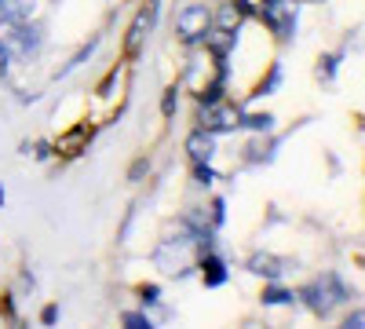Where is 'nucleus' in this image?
<instances>
[{
	"label": "nucleus",
	"instance_id": "1",
	"mask_svg": "<svg viewBox=\"0 0 365 329\" xmlns=\"http://www.w3.org/2000/svg\"><path fill=\"white\" fill-rule=\"evenodd\" d=\"M344 296H347V289L340 285L336 275H322L318 282H311L307 289H303V300H307V308H311L314 315H329L332 308L344 300Z\"/></svg>",
	"mask_w": 365,
	"mask_h": 329
},
{
	"label": "nucleus",
	"instance_id": "2",
	"mask_svg": "<svg viewBox=\"0 0 365 329\" xmlns=\"http://www.w3.org/2000/svg\"><path fill=\"white\" fill-rule=\"evenodd\" d=\"M208 26H212V15L205 4H187L179 15H175V29L182 34V41H197L208 34Z\"/></svg>",
	"mask_w": 365,
	"mask_h": 329
},
{
	"label": "nucleus",
	"instance_id": "3",
	"mask_svg": "<svg viewBox=\"0 0 365 329\" xmlns=\"http://www.w3.org/2000/svg\"><path fill=\"white\" fill-rule=\"evenodd\" d=\"M4 44H8L11 59H15V55L26 59L29 51H37V44H41V29H37V26H26V22H15V26H11V34L4 37Z\"/></svg>",
	"mask_w": 365,
	"mask_h": 329
},
{
	"label": "nucleus",
	"instance_id": "4",
	"mask_svg": "<svg viewBox=\"0 0 365 329\" xmlns=\"http://www.w3.org/2000/svg\"><path fill=\"white\" fill-rule=\"evenodd\" d=\"M292 15H296L292 0H263V19L278 29V37H289L292 34Z\"/></svg>",
	"mask_w": 365,
	"mask_h": 329
},
{
	"label": "nucleus",
	"instance_id": "5",
	"mask_svg": "<svg viewBox=\"0 0 365 329\" xmlns=\"http://www.w3.org/2000/svg\"><path fill=\"white\" fill-rule=\"evenodd\" d=\"M201 121H205V132H227V128L237 125V113H234L230 106H216V103H212V106L205 110Z\"/></svg>",
	"mask_w": 365,
	"mask_h": 329
},
{
	"label": "nucleus",
	"instance_id": "6",
	"mask_svg": "<svg viewBox=\"0 0 365 329\" xmlns=\"http://www.w3.org/2000/svg\"><path fill=\"white\" fill-rule=\"evenodd\" d=\"M187 151H190V158L201 165V161H212V154H216V132H194L190 139H187Z\"/></svg>",
	"mask_w": 365,
	"mask_h": 329
},
{
	"label": "nucleus",
	"instance_id": "7",
	"mask_svg": "<svg viewBox=\"0 0 365 329\" xmlns=\"http://www.w3.org/2000/svg\"><path fill=\"white\" fill-rule=\"evenodd\" d=\"M34 15V0H0V26H15Z\"/></svg>",
	"mask_w": 365,
	"mask_h": 329
},
{
	"label": "nucleus",
	"instance_id": "8",
	"mask_svg": "<svg viewBox=\"0 0 365 329\" xmlns=\"http://www.w3.org/2000/svg\"><path fill=\"white\" fill-rule=\"evenodd\" d=\"M245 11H249V4H245V0H234V4H227L223 11H220V34H237V26H241V19H245Z\"/></svg>",
	"mask_w": 365,
	"mask_h": 329
},
{
	"label": "nucleus",
	"instance_id": "9",
	"mask_svg": "<svg viewBox=\"0 0 365 329\" xmlns=\"http://www.w3.org/2000/svg\"><path fill=\"white\" fill-rule=\"evenodd\" d=\"M249 271L252 275H267V278H282V260L278 256H267V253H256L249 260Z\"/></svg>",
	"mask_w": 365,
	"mask_h": 329
},
{
	"label": "nucleus",
	"instance_id": "10",
	"mask_svg": "<svg viewBox=\"0 0 365 329\" xmlns=\"http://www.w3.org/2000/svg\"><path fill=\"white\" fill-rule=\"evenodd\" d=\"M205 285H223L227 282V267H223V260L220 256H205Z\"/></svg>",
	"mask_w": 365,
	"mask_h": 329
},
{
	"label": "nucleus",
	"instance_id": "11",
	"mask_svg": "<svg viewBox=\"0 0 365 329\" xmlns=\"http://www.w3.org/2000/svg\"><path fill=\"white\" fill-rule=\"evenodd\" d=\"M237 125H245V128H252V132H270L274 117H270V113H249L245 121H237Z\"/></svg>",
	"mask_w": 365,
	"mask_h": 329
},
{
	"label": "nucleus",
	"instance_id": "12",
	"mask_svg": "<svg viewBox=\"0 0 365 329\" xmlns=\"http://www.w3.org/2000/svg\"><path fill=\"white\" fill-rule=\"evenodd\" d=\"M263 304H292V293L282 285H270V289H263Z\"/></svg>",
	"mask_w": 365,
	"mask_h": 329
},
{
	"label": "nucleus",
	"instance_id": "13",
	"mask_svg": "<svg viewBox=\"0 0 365 329\" xmlns=\"http://www.w3.org/2000/svg\"><path fill=\"white\" fill-rule=\"evenodd\" d=\"M125 325H132V329H150L154 322H150L146 315H139V311H128V315H125Z\"/></svg>",
	"mask_w": 365,
	"mask_h": 329
},
{
	"label": "nucleus",
	"instance_id": "14",
	"mask_svg": "<svg viewBox=\"0 0 365 329\" xmlns=\"http://www.w3.org/2000/svg\"><path fill=\"white\" fill-rule=\"evenodd\" d=\"M143 29H146V15H143V19L135 22V29H132V37H128V48H132V51H135V48H139V41H143Z\"/></svg>",
	"mask_w": 365,
	"mask_h": 329
},
{
	"label": "nucleus",
	"instance_id": "15",
	"mask_svg": "<svg viewBox=\"0 0 365 329\" xmlns=\"http://www.w3.org/2000/svg\"><path fill=\"white\" fill-rule=\"evenodd\" d=\"M8 66H11V51H8L4 41H0V77H8Z\"/></svg>",
	"mask_w": 365,
	"mask_h": 329
},
{
	"label": "nucleus",
	"instance_id": "16",
	"mask_svg": "<svg viewBox=\"0 0 365 329\" xmlns=\"http://www.w3.org/2000/svg\"><path fill=\"white\" fill-rule=\"evenodd\" d=\"M161 300V289L158 285H143V304H158Z\"/></svg>",
	"mask_w": 365,
	"mask_h": 329
},
{
	"label": "nucleus",
	"instance_id": "17",
	"mask_svg": "<svg viewBox=\"0 0 365 329\" xmlns=\"http://www.w3.org/2000/svg\"><path fill=\"white\" fill-rule=\"evenodd\" d=\"M361 322H365V311H354V315L347 318V325H351V329H361Z\"/></svg>",
	"mask_w": 365,
	"mask_h": 329
},
{
	"label": "nucleus",
	"instance_id": "18",
	"mask_svg": "<svg viewBox=\"0 0 365 329\" xmlns=\"http://www.w3.org/2000/svg\"><path fill=\"white\" fill-rule=\"evenodd\" d=\"M0 205H4V191H0Z\"/></svg>",
	"mask_w": 365,
	"mask_h": 329
}]
</instances>
